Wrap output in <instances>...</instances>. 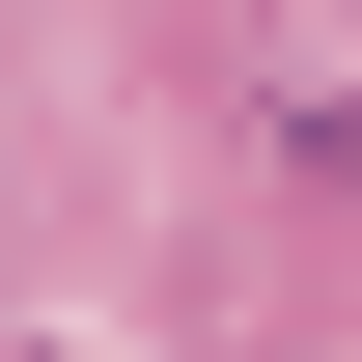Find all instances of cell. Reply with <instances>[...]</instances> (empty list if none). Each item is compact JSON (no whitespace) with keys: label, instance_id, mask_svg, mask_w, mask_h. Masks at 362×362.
<instances>
[{"label":"cell","instance_id":"6da1fadb","mask_svg":"<svg viewBox=\"0 0 362 362\" xmlns=\"http://www.w3.org/2000/svg\"><path fill=\"white\" fill-rule=\"evenodd\" d=\"M223 112L279 195H362V0H223Z\"/></svg>","mask_w":362,"mask_h":362}]
</instances>
